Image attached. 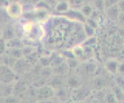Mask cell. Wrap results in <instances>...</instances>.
<instances>
[{
  "label": "cell",
  "mask_w": 124,
  "mask_h": 103,
  "mask_svg": "<svg viewBox=\"0 0 124 103\" xmlns=\"http://www.w3.org/2000/svg\"><path fill=\"white\" fill-rule=\"evenodd\" d=\"M107 13L108 15L110 17V19H118V15L119 14V11L118 9V7L116 5H115L112 6L111 8H108L107 9Z\"/></svg>",
  "instance_id": "9c48e42d"
},
{
  "label": "cell",
  "mask_w": 124,
  "mask_h": 103,
  "mask_svg": "<svg viewBox=\"0 0 124 103\" xmlns=\"http://www.w3.org/2000/svg\"><path fill=\"white\" fill-rule=\"evenodd\" d=\"M116 6L118 7L119 12H124V1L123 0H122V1H118Z\"/></svg>",
  "instance_id": "7c38bea8"
},
{
  "label": "cell",
  "mask_w": 124,
  "mask_h": 103,
  "mask_svg": "<svg viewBox=\"0 0 124 103\" xmlns=\"http://www.w3.org/2000/svg\"><path fill=\"white\" fill-rule=\"evenodd\" d=\"M105 66H106V69L113 74L116 73V72H118L119 64H118V62L114 59H110L109 61L106 62L105 64Z\"/></svg>",
  "instance_id": "8992f818"
},
{
  "label": "cell",
  "mask_w": 124,
  "mask_h": 103,
  "mask_svg": "<svg viewBox=\"0 0 124 103\" xmlns=\"http://www.w3.org/2000/svg\"><path fill=\"white\" fill-rule=\"evenodd\" d=\"M6 13L12 19H17L23 15V6L22 3L18 1L9 2L6 7Z\"/></svg>",
  "instance_id": "7a4b0ae2"
},
{
  "label": "cell",
  "mask_w": 124,
  "mask_h": 103,
  "mask_svg": "<svg viewBox=\"0 0 124 103\" xmlns=\"http://www.w3.org/2000/svg\"><path fill=\"white\" fill-rule=\"evenodd\" d=\"M53 95V90L49 86H46L39 89V92H38V98L40 100H46L49 99Z\"/></svg>",
  "instance_id": "277c9868"
},
{
  "label": "cell",
  "mask_w": 124,
  "mask_h": 103,
  "mask_svg": "<svg viewBox=\"0 0 124 103\" xmlns=\"http://www.w3.org/2000/svg\"><path fill=\"white\" fill-rule=\"evenodd\" d=\"M16 72L12 68L3 65L0 66V81L2 83H12L16 79Z\"/></svg>",
  "instance_id": "3957f363"
},
{
  "label": "cell",
  "mask_w": 124,
  "mask_h": 103,
  "mask_svg": "<svg viewBox=\"0 0 124 103\" xmlns=\"http://www.w3.org/2000/svg\"><path fill=\"white\" fill-rule=\"evenodd\" d=\"M6 42L3 38H0V57L6 53Z\"/></svg>",
  "instance_id": "8fae6325"
},
{
  "label": "cell",
  "mask_w": 124,
  "mask_h": 103,
  "mask_svg": "<svg viewBox=\"0 0 124 103\" xmlns=\"http://www.w3.org/2000/svg\"><path fill=\"white\" fill-rule=\"evenodd\" d=\"M117 20L120 22L123 25H124V12H119V14L118 15Z\"/></svg>",
  "instance_id": "4fadbf2b"
},
{
  "label": "cell",
  "mask_w": 124,
  "mask_h": 103,
  "mask_svg": "<svg viewBox=\"0 0 124 103\" xmlns=\"http://www.w3.org/2000/svg\"><path fill=\"white\" fill-rule=\"evenodd\" d=\"M23 35L30 41H39L45 35L43 27L39 22L27 20L23 25Z\"/></svg>",
  "instance_id": "6da1fadb"
},
{
  "label": "cell",
  "mask_w": 124,
  "mask_h": 103,
  "mask_svg": "<svg viewBox=\"0 0 124 103\" xmlns=\"http://www.w3.org/2000/svg\"><path fill=\"white\" fill-rule=\"evenodd\" d=\"M24 47L23 42L17 38H13L6 42L7 49H23Z\"/></svg>",
  "instance_id": "5b68a950"
},
{
  "label": "cell",
  "mask_w": 124,
  "mask_h": 103,
  "mask_svg": "<svg viewBox=\"0 0 124 103\" xmlns=\"http://www.w3.org/2000/svg\"><path fill=\"white\" fill-rule=\"evenodd\" d=\"M55 9L59 12L65 13V12H67L70 9V3L69 2H66V1L59 2L56 5H55Z\"/></svg>",
  "instance_id": "ba28073f"
},
{
  "label": "cell",
  "mask_w": 124,
  "mask_h": 103,
  "mask_svg": "<svg viewBox=\"0 0 124 103\" xmlns=\"http://www.w3.org/2000/svg\"><path fill=\"white\" fill-rule=\"evenodd\" d=\"M81 13L83 14L85 18V17H89L93 14V8L89 5H85L81 9Z\"/></svg>",
  "instance_id": "30bf717a"
},
{
  "label": "cell",
  "mask_w": 124,
  "mask_h": 103,
  "mask_svg": "<svg viewBox=\"0 0 124 103\" xmlns=\"http://www.w3.org/2000/svg\"><path fill=\"white\" fill-rule=\"evenodd\" d=\"M0 38H2V31L0 30Z\"/></svg>",
  "instance_id": "5bb4252c"
},
{
  "label": "cell",
  "mask_w": 124,
  "mask_h": 103,
  "mask_svg": "<svg viewBox=\"0 0 124 103\" xmlns=\"http://www.w3.org/2000/svg\"><path fill=\"white\" fill-rule=\"evenodd\" d=\"M15 38V32L12 27H7L2 32V38L6 42Z\"/></svg>",
  "instance_id": "52a82bcc"
}]
</instances>
